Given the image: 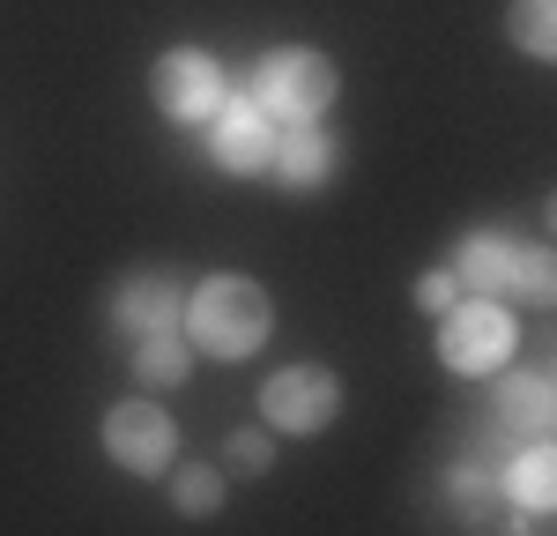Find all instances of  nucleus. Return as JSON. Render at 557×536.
I'll list each match as a JSON object with an SVG mask.
<instances>
[{
    "mask_svg": "<svg viewBox=\"0 0 557 536\" xmlns=\"http://www.w3.org/2000/svg\"><path fill=\"white\" fill-rule=\"evenodd\" d=\"M172 499H178V514H215V507H223V477H215V470H178Z\"/></svg>",
    "mask_w": 557,
    "mask_h": 536,
    "instance_id": "16",
    "label": "nucleus"
},
{
    "mask_svg": "<svg viewBox=\"0 0 557 536\" xmlns=\"http://www.w3.org/2000/svg\"><path fill=\"white\" fill-rule=\"evenodd\" d=\"M149 97H157V112L178 120V127H201L215 105H223V68H215L209 52H164L157 60V75H149Z\"/></svg>",
    "mask_w": 557,
    "mask_h": 536,
    "instance_id": "5",
    "label": "nucleus"
},
{
    "mask_svg": "<svg viewBox=\"0 0 557 536\" xmlns=\"http://www.w3.org/2000/svg\"><path fill=\"white\" fill-rule=\"evenodd\" d=\"M178 320H186V343L201 357H253L268 343V328H275V306L246 276H209Z\"/></svg>",
    "mask_w": 557,
    "mask_h": 536,
    "instance_id": "1",
    "label": "nucleus"
},
{
    "mask_svg": "<svg viewBox=\"0 0 557 536\" xmlns=\"http://www.w3.org/2000/svg\"><path fill=\"white\" fill-rule=\"evenodd\" d=\"M268 172L283 179V186H320V179L335 172V142L320 120H298V127H275V157H268Z\"/></svg>",
    "mask_w": 557,
    "mask_h": 536,
    "instance_id": "8",
    "label": "nucleus"
},
{
    "mask_svg": "<svg viewBox=\"0 0 557 536\" xmlns=\"http://www.w3.org/2000/svg\"><path fill=\"white\" fill-rule=\"evenodd\" d=\"M268 462H275V447L260 440V433H238V440H231V470H246V477H260Z\"/></svg>",
    "mask_w": 557,
    "mask_h": 536,
    "instance_id": "18",
    "label": "nucleus"
},
{
    "mask_svg": "<svg viewBox=\"0 0 557 536\" xmlns=\"http://www.w3.org/2000/svg\"><path fill=\"white\" fill-rule=\"evenodd\" d=\"M454 299H461V276H454V268H431L424 283H417V306L424 313H446Z\"/></svg>",
    "mask_w": 557,
    "mask_h": 536,
    "instance_id": "17",
    "label": "nucleus"
},
{
    "mask_svg": "<svg viewBox=\"0 0 557 536\" xmlns=\"http://www.w3.org/2000/svg\"><path fill=\"white\" fill-rule=\"evenodd\" d=\"M498 417H506L513 433H528V440H543V433H550V417H557L550 380H543V373H513V380L498 388Z\"/></svg>",
    "mask_w": 557,
    "mask_h": 536,
    "instance_id": "11",
    "label": "nucleus"
},
{
    "mask_svg": "<svg viewBox=\"0 0 557 536\" xmlns=\"http://www.w3.org/2000/svg\"><path fill=\"white\" fill-rule=\"evenodd\" d=\"M506 268H513V239H498V231H469V239H461V261H454L461 291L498 299V291H506Z\"/></svg>",
    "mask_w": 557,
    "mask_h": 536,
    "instance_id": "10",
    "label": "nucleus"
},
{
    "mask_svg": "<svg viewBox=\"0 0 557 536\" xmlns=\"http://www.w3.org/2000/svg\"><path fill=\"white\" fill-rule=\"evenodd\" d=\"M498 491H506V499H520V514H550V507H557V454L535 440L513 470L498 477Z\"/></svg>",
    "mask_w": 557,
    "mask_h": 536,
    "instance_id": "12",
    "label": "nucleus"
},
{
    "mask_svg": "<svg viewBox=\"0 0 557 536\" xmlns=\"http://www.w3.org/2000/svg\"><path fill=\"white\" fill-rule=\"evenodd\" d=\"M513 38L528 60H557V0H520L513 8Z\"/></svg>",
    "mask_w": 557,
    "mask_h": 536,
    "instance_id": "15",
    "label": "nucleus"
},
{
    "mask_svg": "<svg viewBox=\"0 0 557 536\" xmlns=\"http://www.w3.org/2000/svg\"><path fill=\"white\" fill-rule=\"evenodd\" d=\"M260 410H268L275 433H320V425H335V410H343V380L320 373V365H283V373L260 388Z\"/></svg>",
    "mask_w": 557,
    "mask_h": 536,
    "instance_id": "4",
    "label": "nucleus"
},
{
    "mask_svg": "<svg viewBox=\"0 0 557 536\" xmlns=\"http://www.w3.org/2000/svg\"><path fill=\"white\" fill-rule=\"evenodd\" d=\"M506 291H513L520 306H550V299H557V261H550V246H513Z\"/></svg>",
    "mask_w": 557,
    "mask_h": 536,
    "instance_id": "14",
    "label": "nucleus"
},
{
    "mask_svg": "<svg viewBox=\"0 0 557 536\" xmlns=\"http://www.w3.org/2000/svg\"><path fill=\"white\" fill-rule=\"evenodd\" d=\"M172 447H178L172 417H164V410H157L149 395L120 402V410L104 417V454H112L120 470H134V477H157V470H172Z\"/></svg>",
    "mask_w": 557,
    "mask_h": 536,
    "instance_id": "6",
    "label": "nucleus"
},
{
    "mask_svg": "<svg viewBox=\"0 0 557 536\" xmlns=\"http://www.w3.org/2000/svg\"><path fill=\"white\" fill-rule=\"evenodd\" d=\"M186 365H194V343H186L178 328L141 336V351H134V373H141L149 388H178V380H186Z\"/></svg>",
    "mask_w": 557,
    "mask_h": 536,
    "instance_id": "13",
    "label": "nucleus"
},
{
    "mask_svg": "<svg viewBox=\"0 0 557 536\" xmlns=\"http://www.w3.org/2000/svg\"><path fill=\"white\" fill-rule=\"evenodd\" d=\"M112 313H120V328H134V336H157V328H178L186 291H178L172 276H127L112 291Z\"/></svg>",
    "mask_w": 557,
    "mask_h": 536,
    "instance_id": "9",
    "label": "nucleus"
},
{
    "mask_svg": "<svg viewBox=\"0 0 557 536\" xmlns=\"http://www.w3.org/2000/svg\"><path fill=\"white\" fill-rule=\"evenodd\" d=\"M438 357L454 365V373H498L506 357H513V313L498 306V299H454L446 306V328H438Z\"/></svg>",
    "mask_w": 557,
    "mask_h": 536,
    "instance_id": "3",
    "label": "nucleus"
},
{
    "mask_svg": "<svg viewBox=\"0 0 557 536\" xmlns=\"http://www.w3.org/2000/svg\"><path fill=\"white\" fill-rule=\"evenodd\" d=\"M201 127H209V157L223 172H268V157H275V120L260 112L253 97H231V89H223V105H215Z\"/></svg>",
    "mask_w": 557,
    "mask_h": 536,
    "instance_id": "7",
    "label": "nucleus"
},
{
    "mask_svg": "<svg viewBox=\"0 0 557 536\" xmlns=\"http://www.w3.org/2000/svg\"><path fill=\"white\" fill-rule=\"evenodd\" d=\"M253 105L275 120V127H298V120H320L335 105V60L327 52H305V45H283L268 52L253 75Z\"/></svg>",
    "mask_w": 557,
    "mask_h": 536,
    "instance_id": "2",
    "label": "nucleus"
}]
</instances>
